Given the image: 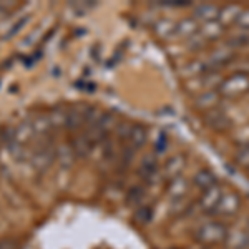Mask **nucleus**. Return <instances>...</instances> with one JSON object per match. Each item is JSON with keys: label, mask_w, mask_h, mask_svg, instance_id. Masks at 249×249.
Listing matches in <instances>:
<instances>
[{"label": "nucleus", "mask_w": 249, "mask_h": 249, "mask_svg": "<svg viewBox=\"0 0 249 249\" xmlns=\"http://www.w3.org/2000/svg\"><path fill=\"white\" fill-rule=\"evenodd\" d=\"M228 232L230 231H228L226 224L223 221L211 219L196 228L195 239L201 244H206V246H216V244H221L226 241Z\"/></svg>", "instance_id": "1"}, {"label": "nucleus", "mask_w": 249, "mask_h": 249, "mask_svg": "<svg viewBox=\"0 0 249 249\" xmlns=\"http://www.w3.org/2000/svg\"><path fill=\"white\" fill-rule=\"evenodd\" d=\"M249 91V75L232 73L231 77L224 78L218 88V93L223 98H238Z\"/></svg>", "instance_id": "2"}, {"label": "nucleus", "mask_w": 249, "mask_h": 249, "mask_svg": "<svg viewBox=\"0 0 249 249\" xmlns=\"http://www.w3.org/2000/svg\"><path fill=\"white\" fill-rule=\"evenodd\" d=\"M53 161H57V146L52 143V140H42L34 155H32V164L38 171H45L50 168Z\"/></svg>", "instance_id": "3"}, {"label": "nucleus", "mask_w": 249, "mask_h": 249, "mask_svg": "<svg viewBox=\"0 0 249 249\" xmlns=\"http://www.w3.org/2000/svg\"><path fill=\"white\" fill-rule=\"evenodd\" d=\"M241 208V198L238 193L234 191H223L221 195V199L218 203V208H216V214L223 216V218H231L236 213L239 211Z\"/></svg>", "instance_id": "4"}, {"label": "nucleus", "mask_w": 249, "mask_h": 249, "mask_svg": "<svg viewBox=\"0 0 249 249\" xmlns=\"http://www.w3.org/2000/svg\"><path fill=\"white\" fill-rule=\"evenodd\" d=\"M138 175L143 178L144 183L153 184L160 179V173H158V155L156 153H148L144 155L142 166L138 170Z\"/></svg>", "instance_id": "5"}, {"label": "nucleus", "mask_w": 249, "mask_h": 249, "mask_svg": "<svg viewBox=\"0 0 249 249\" xmlns=\"http://www.w3.org/2000/svg\"><path fill=\"white\" fill-rule=\"evenodd\" d=\"M234 57H236L234 48L228 47L226 43H224V45L214 48V50L208 55V62H210V65L214 68V70H218V68H221V67L230 65L232 60H234Z\"/></svg>", "instance_id": "6"}, {"label": "nucleus", "mask_w": 249, "mask_h": 249, "mask_svg": "<svg viewBox=\"0 0 249 249\" xmlns=\"http://www.w3.org/2000/svg\"><path fill=\"white\" fill-rule=\"evenodd\" d=\"M221 195H223V188L219 184L216 186L210 188V190L203 191L201 198H199V208L204 211V213H214L216 208H218V203L221 199Z\"/></svg>", "instance_id": "7"}, {"label": "nucleus", "mask_w": 249, "mask_h": 249, "mask_svg": "<svg viewBox=\"0 0 249 249\" xmlns=\"http://www.w3.org/2000/svg\"><path fill=\"white\" fill-rule=\"evenodd\" d=\"M87 105H77V107H71L70 110L67 111V126L70 131L80 130L82 126H85L87 122V111H88Z\"/></svg>", "instance_id": "8"}, {"label": "nucleus", "mask_w": 249, "mask_h": 249, "mask_svg": "<svg viewBox=\"0 0 249 249\" xmlns=\"http://www.w3.org/2000/svg\"><path fill=\"white\" fill-rule=\"evenodd\" d=\"M204 120H206V124L210 128L216 131H226L228 128L231 126V120L228 118V115L224 113L219 108H214V110L204 113Z\"/></svg>", "instance_id": "9"}, {"label": "nucleus", "mask_w": 249, "mask_h": 249, "mask_svg": "<svg viewBox=\"0 0 249 249\" xmlns=\"http://www.w3.org/2000/svg\"><path fill=\"white\" fill-rule=\"evenodd\" d=\"M219 100H221V95L218 91L214 90H206L203 93H199L198 96L195 98V107L201 111H211L214 108H218L219 105Z\"/></svg>", "instance_id": "10"}, {"label": "nucleus", "mask_w": 249, "mask_h": 249, "mask_svg": "<svg viewBox=\"0 0 249 249\" xmlns=\"http://www.w3.org/2000/svg\"><path fill=\"white\" fill-rule=\"evenodd\" d=\"M166 193L173 201H181V199H184L188 196V193H190V183H188L186 178L178 176V178H175L170 181Z\"/></svg>", "instance_id": "11"}, {"label": "nucleus", "mask_w": 249, "mask_h": 249, "mask_svg": "<svg viewBox=\"0 0 249 249\" xmlns=\"http://www.w3.org/2000/svg\"><path fill=\"white\" fill-rule=\"evenodd\" d=\"M183 168H184V156L183 155H173L171 158L164 163L161 173H163L164 178H168L171 181V179L181 176Z\"/></svg>", "instance_id": "12"}, {"label": "nucleus", "mask_w": 249, "mask_h": 249, "mask_svg": "<svg viewBox=\"0 0 249 249\" xmlns=\"http://www.w3.org/2000/svg\"><path fill=\"white\" fill-rule=\"evenodd\" d=\"M201 37L206 40V42H214V40H219L223 37L224 34V27L221 25L218 20H213V22H208V23H203L199 27V32H198Z\"/></svg>", "instance_id": "13"}, {"label": "nucleus", "mask_w": 249, "mask_h": 249, "mask_svg": "<svg viewBox=\"0 0 249 249\" xmlns=\"http://www.w3.org/2000/svg\"><path fill=\"white\" fill-rule=\"evenodd\" d=\"M219 10L221 9L218 5H213V3H201V5H198L195 9V18L203 23L213 22V20H218Z\"/></svg>", "instance_id": "14"}, {"label": "nucleus", "mask_w": 249, "mask_h": 249, "mask_svg": "<svg viewBox=\"0 0 249 249\" xmlns=\"http://www.w3.org/2000/svg\"><path fill=\"white\" fill-rule=\"evenodd\" d=\"M198 32H199V22L195 17H190V18H183L181 22L176 23L175 35L183 37V38H191V37H195Z\"/></svg>", "instance_id": "15"}, {"label": "nucleus", "mask_w": 249, "mask_h": 249, "mask_svg": "<svg viewBox=\"0 0 249 249\" xmlns=\"http://www.w3.org/2000/svg\"><path fill=\"white\" fill-rule=\"evenodd\" d=\"M148 140V130L143 126V124H133L131 128L130 138H128V146L133 148V150H140L142 146H144Z\"/></svg>", "instance_id": "16"}, {"label": "nucleus", "mask_w": 249, "mask_h": 249, "mask_svg": "<svg viewBox=\"0 0 249 249\" xmlns=\"http://www.w3.org/2000/svg\"><path fill=\"white\" fill-rule=\"evenodd\" d=\"M70 146H71V150L75 151V156H78V158H87V156L90 155L93 144L90 143V140H88L85 133H83V135L73 136L70 142Z\"/></svg>", "instance_id": "17"}, {"label": "nucleus", "mask_w": 249, "mask_h": 249, "mask_svg": "<svg viewBox=\"0 0 249 249\" xmlns=\"http://www.w3.org/2000/svg\"><path fill=\"white\" fill-rule=\"evenodd\" d=\"M193 183H195L198 188H201L203 191H206V190H210V188L218 184V178H216V175L211 170H199L195 175Z\"/></svg>", "instance_id": "18"}, {"label": "nucleus", "mask_w": 249, "mask_h": 249, "mask_svg": "<svg viewBox=\"0 0 249 249\" xmlns=\"http://www.w3.org/2000/svg\"><path fill=\"white\" fill-rule=\"evenodd\" d=\"M224 243H226L231 249H246V248H249V232L248 231L228 232V238Z\"/></svg>", "instance_id": "19"}, {"label": "nucleus", "mask_w": 249, "mask_h": 249, "mask_svg": "<svg viewBox=\"0 0 249 249\" xmlns=\"http://www.w3.org/2000/svg\"><path fill=\"white\" fill-rule=\"evenodd\" d=\"M34 135H35L34 124H32V122H29V120H25V122H22L15 128L14 140L20 144H25L27 142H30V140L34 138Z\"/></svg>", "instance_id": "20"}, {"label": "nucleus", "mask_w": 249, "mask_h": 249, "mask_svg": "<svg viewBox=\"0 0 249 249\" xmlns=\"http://www.w3.org/2000/svg\"><path fill=\"white\" fill-rule=\"evenodd\" d=\"M243 10L241 7L238 5H226L219 10V17H218V22L221 23L223 27L226 25H234L236 18H238L239 12Z\"/></svg>", "instance_id": "21"}, {"label": "nucleus", "mask_w": 249, "mask_h": 249, "mask_svg": "<svg viewBox=\"0 0 249 249\" xmlns=\"http://www.w3.org/2000/svg\"><path fill=\"white\" fill-rule=\"evenodd\" d=\"M75 151L71 150L70 144H58L57 146V161L63 168H70L75 163Z\"/></svg>", "instance_id": "22"}, {"label": "nucleus", "mask_w": 249, "mask_h": 249, "mask_svg": "<svg viewBox=\"0 0 249 249\" xmlns=\"http://www.w3.org/2000/svg\"><path fill=\"white\" fill-rule=\"evenodd\" d=\"M34 131L37 136H42V138H45L48 136V131L52 130V123H50V118H48V113H40L34 118Z\"/></svg>", "instance_id": "23"}, {"label": "nucleus", "mask_w": 249, "mask_h": 249, "mask_svg": "<svg viewBox=\"0 0 249 249\" xmlns=\"http://www.w3.org/2000/svg\"><path fill=\"white\" fill-rule=\"evenodd\" d=\"M175 32H176V23H173L171 20H158L155 23V34L163 40L173 37Z\"/></svg>", "instance_id": "24"}, {"label": "nucleus", "mask_w": 249, "mask_h": 249, "mask_svg": "<svg viewBox=\"0 0 249 249\" xmlns=\"http://www.w3.org/2000/svg\"><path fill=\"white\" fill-rule=\"evenodd\" d=\"M67 111L68 110H63L62 107H55L53 110L48 113V118H50V123H52V128H63L67 126Z\"/></svg>", "instance_id": "25"}, {"label": "nucleus", "mask_w": 249, "mask_h": 249, "mask_svg": "<svg viewBox=\"0 0 249 249\" xmlns=\"http://www.w3.org/2000/svg\"><path fill=\"white\" fill-rule=\"evenodd\" d=\"M116 124L118 123H116V118L113 116V113H103L102 118H100V122H98L100 130H102L107 136L111 130H116Z\"/></svg>", "instance_id": "26"}, {"label": "nucleus", "mask_w": 249, "mask_h": 249, "mask_svg": "<svg viewBox=\"0 0 249 249\" xmlns=\"http://www.w3.org/2000/svg\"><path fill=\"white\" fill-rule=\"evenodd\" d=\"M249 43V34L246 32H238V35H232V37L228 38L226 45L231 48H238V47H244Z\"/></svg>", "instance_id": "27"}, {"label": "nucleus", "mask_w": 249, "mask_h": 249, "mask_svg": "<svg viewBox=\"0 0 249 249\" xmlns=\"http://www.w3.org/2000/svg\"><path fill=\"white\" fill-rule=\"evenodd\" d=\"M234 27L239 32H246V34H249V9H243L239 12L238 18H236V22H234Z\"/></svg>", "instance_id": "28"}, {"label": "nucleus", "mask_w": 249, "mask_h": 249, "mask_svg": "<svg viewBox=\"0 0 249 249\" xmlns=\"http://www.w3.org/2000/svg\"><path fill=\"white\" fill-rule=\"evenodd\" d=\"M102 160L107 163H111L115 160V143L110 138H107L103 142V150H102Z\"/></svg>", "instance_id": "29"}, {"label": "nucleus", "mask_w": 249, "mask_h": 249, "mask_svg": "<svg viewBox=\"0 0 249 249\" xmlns=\"http://www.w3.org/2000/svg\"><path fill=\"white\" fill-rule=\"evenodd\" d=\"M234 161L239 164V166L249 168V146L248 144H243L234 155Z\"/></svg>", "instance_id": "30"}, {"label": "nucleus", "mask_w": 249, "mask_h": 249, "mask_svg": "<svg viewBox=\"0 0 249 249\" xmlns=\"http://www.w3.org/2000/svg\"><path fill=\"white\" fill-rule=\"evenodd\" d=\"M143 196H144L143 188L142 186H133V188H130V191H128L126 201H128V204H136V203L142 201Z\"/></svg>", "instance_id": "31"}, {"label": "nucleus", "mask_w": 249, "mask_h": 249, "mask_svg": "<svg viewBox=\"0 0 249 249\" xmlns=\"http://www.w3.org/2000/svg\"><path fill=\"white\" fill-rule=\"evenodd\" d=\"M9 153L14 156L15 160H22L23 156H25V150H23V144L17 143L15 140H12V142H9Z\"/></svg>", "instance_id": "32"}, {"label": "nucleus", "mask_w": 249, "mask_h": 249, "mask_svg": "<svg viewBox=\"0 0 249 249\" xmlns=\"http://www.w3.org/2000/svg\"><path fill=\"white\" fill-rule=\"evenodd\" d=\"M131 128H133V124H130L126 122H122V123L116 124V135H118V138L120 140H128V138H130Z\"/></svg>", "instance_id": "33"}, {"label": "nucleus", "mask_w": 249, "mask_h": 249, "mask_svg": "<svg viewBox=\"0 0 249 249\" xmlns=\"http://www.w3.org/2000/svg\"><path fill=\"white\" fill-rule=\"evenodd\" d=\"M29 18H30V17H25V18H20V20H18V22H17V23H15V25H14V27H12V30H9V32H7V34H5V35H3V40H9V38H12V37H15V35H17V34H18V32H20V30H22V29H23V27H25V23H27V22H29Z\"/></svg>", "instance_id": "34"}, {"label": "nucleus", "mask_w": 249, "mask_h": 249, "mask_svg": "<svg viewBox=\"0 0 249 249\" xmlns=\"http://www.w3.org/2000/svg\"><path fill=\"white\" fill-rule=\"evenodd\" d=\"M188 45H190L191 50H201V48H204V47L208 45V42H206V40H204L199 34H196L195 37H191V38H190Z\"/></svg>", "instance_id": "35"}, {"label": "nucleus", "mask_w": 249, "mask_h": 249, "mask_svg": "<svg viewBox=\"0 0 249 249\" xmlns=\"http://www.w3.org/2000/svg\"><path fill=\"white\" fill-rule=\"evenodd\" d=\"M150 219H151V210L148 206H143L136 211V221H138L140 224H146Z\"/></svg>", "instance_id": "36"}, {"label": "nucleus", "mask_w": 249, "mask_h": 249, "mask_svg": "<svg viewBox=\"0 0 249 249\" xmlns=\"http://www.w3.org/2000/svg\"><path fill=\"white\" fill-rule=\"evenodd\" d=\"M166 146H168V140H166V136L161 135L160 136V140L155 143V151H156V155L158 153H163L164 150H166Z\"/></svg>", "instance_id": "37"}, {"label": "nucleus", "mask_w": 249, "mask_h": 249, "mask_svg": "<svg viewBox=\"0 0 249 249\" xmlns=\"http://www.w3.org/2000/svg\"><path fill=\"white\" fill-rule=\"evenodd\" d=\"M0 249H17V244H15V241L2 239L0 241Z\"/></svg>", "instance_id": "38"}, {"label": "nucleus", "mask_w": 249, "mask_h": 249, "mask_svg": "<svg viewBox=\"0 0 249 249\" xmlns=\"http://www.w3.org/2000/svg\"><path fill=\"white\" fill-rule=\"evenodd\" d=\"M239 140H243L244 144H248V146H249V128H246V135H244L243 138H239Z\"/></svg>", "instance_id": "39"}, {"label": "nucleus", "mask_w": 249, "mask_h": 249, "mask_svg": "<svg viewBox=\"0 0 249 249\" xmlns=\"http://www.w3.org/2000/svg\"><path fill=\"white\" fill-rule=\"evenodd\" d=\"M246 231L249 232V218L246 219Z\"/></svg>", "instance_id": "40"}, {"label": "nucleus", "mask_w": 249, "mask_h": 249, "mask_svg": "<svg viewBox=\"0 0 249 249\" xmlns=\"http://www.w3.org/2000/svg\"><path fill=\"white\" fill-rule=\"evenodd\" d=\"M248 173H249V168H248Z\"/></svg>", "instance_id": "41"}]
</instances>
